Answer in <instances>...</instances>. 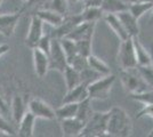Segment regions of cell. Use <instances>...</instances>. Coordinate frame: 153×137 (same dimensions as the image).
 <instances>
[{
    "label": "cell",
    "mask_w": 153,
    "mask_h": 137,
    "mask_svg": "<svg viewBox=\"0 0 153 137\" xmlns=\"http://www.w3.org/2000/svg\"><path fill=\"white\" fill-rule=\"evenodd\" d=\"M133 131V122L128 113L119 106H114L108 111V136L128 137Z\"/></svg>",
    "instance_id": "1"
},
{
    "label": "cell",
    "mask_w": 153,
    "mask_h": 137,
    "mask_svg": "<svg viewBox=\"0 0 153 137\" xmlns=\"http://www.w3.org/2000/svg\"><path fill=\"white\" fill-rule=\"evenodd\" d=\"M120 81L123 89L129 95H134L151 89L143 76L140 74L138 67L135 69H120Z\"/></svg>",
    "instance_id": "2"
},
{
    "label": "cell",
    "mask_w": 153,
    "mask_h": 137,
    "mask_svg": "<svg viewBox=\"0 0 153 137\" xmlns=\"http://www.w3.org/2000/svg\"><path fill=\"white\" fill-rule=\"evenodd\" d=\"M108 112H96L91 114L88 121L85 124L82 130L80 133L81 137H101L108 136Z\"/></svg>",
    "instance_id": "3"
},
{
    "label": "cell",
    "mask_w": 153,
    "mask_h": 137,
    "mask_svg": "<svg viewBox=\"0 0 153 137\" xmlns=\"http://www.w3.org/2000/svg\"><path fill=\"white\" fill-rule=\"evenodd\" d=\"M115 82V76L113 74H108V76H102L101 78L96 79L91 84L88 85V94L89 98L93 99H98V101H104L108 99L110 96L111 89Z\"/></svg>",
    "instance_id": "4"
},
{
    "label": "cell",
    "mask_w": 153,
    "mask_h": 137,
    "mask_svg": "<svg viewBox=\"0 0 153 137\" xmlns=\"http://www.w3.org/2000/svg\"><path fill=\"white\" fill-rule=\"evenodd\" d=\"M117 61H118V64L120 66V69H135V67H137V61H136L133 38H128L126 40L120 41Z\"/></svg>",
    "instance_id": "5"
},
{
    "label": "cell",
    "mask_w": 153,
    "mask_h": 137,
    "mask_svg": "<svg viewBox=\"0 0 153 137\" xmlns=\"http://www.w3.org/2000/svg\"><path fill=\"white\" fill-rule=\"evenodd\" d=\"M48 56H49V67H51V70H56V71L62 73L64 71V69L69 65L66 55H65L63 48H62L59 39H53L51 38V47Z\"/></svg>",
    "instance_id": "6"
},
{
    "label": "cell",
    "mask_w": 153,
    "mask_h": 137,
    "mask_svg": "<svg viewBox=\"0 0 153 137\" xmlns=\"http://www.w3.org/2000/svg\"><path fill=\"white\" fill-rule=\"evenodd\" d=\"M80 23H82L80 13H68L64 16L63 22L57 27H54L53 32L49 34L53 39H62L72 32V30Z\"/></svg>",
    "instance_id": "7"
},
{
    "label": "cell",
    "mask_w": 153,
    "mask_h": 137,
    "mask_svg": "<svg viewBox=\"0 0 153 137\" xmlns=\"http://www.w3.org/2000/svg\"><path fill=\"white\" fill-rule=\"evenodd\" d=\"M27 111L31 112L37 119H46V120H55L56 114L55 110L44 99L34 97L27 102Z\"/></svg>",
    "instance_id": "8"
},
{
    "label": "cell",
    "mask_w": 153,
    "mask_h": 137,
    "mask_svg": "<svg viewBox=\"0 0 153 137\" xmlns=\"http://www.w3.org/2000/svg\"><path fill=\"white\" fill-rule=\"evenodd\" d=\"M44 34H45L44 33V22L40 20L36 14H32L27 36L25 38V45L30 48L37 47L39 40L41 39V37Z\"/></svg>",
    "instance_id": "9"
},
{
    "label": "cell",
    "mask_w": 153,
    "mask_h": 137,
    "mask_svg": "<svg viewBox=\"0 0 153 137\" xmlns=\"http://www.w3.org/2000/svg\"><path fill=\"white\" fill-rule=\"evenodd\" d=\"M96 23H91V22H82L72 30L66 38L72 39L73 41H81V40H93L94 37V32H95ZM65 38V37H64Z\"/></svg>",
    "instance_id": "10"
},
{
    "label": "cell",
    "mask_w": 153,
    "mask_h": 137,
    "mask_svg": "<svg viewBox=\"0 0 153 137\" xmlns=\"http://www.w3.org/2000/svg\"><path fill=\"white\" fill-rule=\"evenodd\" d=\"M32 59H33V66H34L36 74L39 78H44L47 74L48 70H51L49 56L41 49L34 47V48H32Z\"/></svg>",
    "instance_id": "11"
},
{
    "label": "cell",
    "mask_w": 153,
    "mask_h": 137,
    "mask_svg": "<svg viewBox=\"0 0 153 137\" xmlns=\"http://www.w3.org/2000/svg\"><path fill=\"white\" fill-rule=\"evenodd\" d=\"M21 19V13L0 14V34L4 37H12Z\"/></svg>",
    "instance_id": "12"
},
{
    "label": "cell",
    "mask_w": 153,
    "mask_h": 137,
    "mask_svg": "<svg viewBox=\"0 0 153 137\" xmlns=\"http://www.w3.org/2000/svg\"><path fill=\"white\" fill-rule=\"evenodd\" d=\"M59 126H61V130H62L63 136L76 137L80 136V133L82 130L85 124L74 117L59 120Z\"/></svg>",
    "instance_id": "13"
},
{
    "label": "cell",
    "mask_w": 153,
    "mask_h": 137,
    "mask_svg": "<svg viewBox=\"0 0 153 137\" xmlns=\"http://www.w3.org/2000/svg\"><path fill=\"white\" fill-rule=\"evenodd\" d=\"M117 15H118V17L120 19L122 25L126 29V31H127V33L129 34L130 38L137 37V36L140 34L138 20H137L128 9L127 10H123V12H120V13H118Z\"/></svg>",
    "instance_id": "14"
},
{
    "label": "cell",
    "mask_w": 153,
    "mask_h": 137,
    "mask_svg": "<svg viewBox=\"0 0 153 137\" xmlns=\"http://www.w3.org/2000/svg\"><path fill=\"white\" fill-rule=\"evenodd\" d=\"M89 97L88 94V85L81 82L80 85L76 86L70 90L66 91L63 97V103H80Z\"/></svg>",
    "instance_id": "15"
},
{
    "label": "cell",
    "mask_w": 153,
    "mask_h": 137,
    "mask_svg": "<svg viewBox=\"0 0 153 137\" xmlns=\"http://www.w3.org/2000/svg\"><path fill=\"white\" fill-rule=\"evenodd\" d=\"M103 20L106 22V24L111 27V30L115 33V36L119 38L120 41L130 38L129 34L127 33V31H126V29H125L123 25H122L121 21H120V19L118 17L117 14L104 13Z\"/></svg>",
    "instance_id": "16"
},
{
    "label": "cell",
    "mask_w": 153,
    "mask_h": 137,
    "mask_svg": "<svg viewBox=\"0 0 153 137\" xmlns=\"http://www.w3.org/2000/svg\"><path fill=\"white\" fill-rule=\"evenodd\" d=\"M134 41L135 54H136V61L137 66L144 67V66H152V55L147 50L138 39V36L133 38Z\"/></svg>",
    "instance_id": "17"
},
{
    "label": "cell",
    "mask_w": 153,
    "mask_h": 137,
    "mask_svg": "<svg viewBox=\"0 0 153 137\" xmlns=\"http://www.w3.org/2000/svg\"><path fill=\"white\" fill-rule=\"evenodd\" d=\"M37 118L32 114L31 112H26L21 119L19 124V129L16 130L17 136L21 137H32L33 136V130H34V124H36Z\"/></svg>",
    "instance_id": "18"
},
{
    "label": "cell",
    "mask_w": 153,
    "mask_h": 137,
    "mask_svg": "<svg viewBox=\"0 0 153 137\" xmlns=\"http://www.w3.org/2000/svg\"><path fill=\"white\" fill-rule=\"evenodd\" d=\"M34 14L44 23H47L53 27H57L64 20V15L57 13V12H54L51 9H48V8H40L38 10H36Z\"/></svg>",
    "instance_id": "19"
},
{
    "label": "cell",
    "mask_w": 153,
    "mask_h": 137,
    "mask_svg": "<svg viewBox=\"0 0 153 137\" xmlns=\"http://www.w3.org/2000/svg\"><path fill=\"white\" fill-rule=\"evenodd\" d=\"M12 117L16 124H19L23 116L27 112V103L24 101V98L19 95H15L12 99Z\"/></svg>",
    "instance_id": "20"
},
{
    "label": "cell",
    "mask_w": 153,
    "mask_h": 137,
    "mask_svg": "<svg viewBox=\"0 0 153 137\" xmlns=\"http://www.w3.org/2000/svg\"><path fill=\"white\" fill-rule=\"evenodd\" d=\"M129 2L127 0H103L101 8L104 13L118 14L129 8Z\"/></svg>",
    "instance_id": "21"
},
{
    "label": "cell",
    "mask_w": 153,
    "mask_h": 137,
    "mask_svg": "<svg viewBox=\"0 0 153 137\" xmlns=\"http://www.w3.org/2000/svg\"><path fill=\"white\" fill-rule=\"evenodd\" d=\"M81 21L82 22H91V23H97L100 20H103L104 12L101 7L97 6H87L83 7L82 10L80 12Z\"/></svg>",
    "instance_id": "22"
},
{
    "label": "cell",
    "mask_w": 153,
    "mask_h": 137,
    "mask_svg": "<svg viewBox=\"0 0 153 137\" xmlns=\"http://www.w3.org/2000/svg\"><path fill=\"white\" fill-rule=\"evenodd\" d=\"M64 77V81L66 85V89L70 90L72 88H74L76 86L81 84V77H80V72L76 70L74 67H72L71 65H68L64 71L62 72Z\"/></svg>",
    "instance_id": "23"
},
{
    "label": "cell",
    "mask_w": 153,
    "mask_h": 137,
    "mask_svg": "<svg viewBox=\"0 0 153 137\" xmlns=\"http://www.w3.org/2000/svg\"><path fill=\"white\" fill-rule=\"evenodd\" d=\"M87 63L90 69H93L94 71H96L97 73H100L101 76H108L111 73L110 66L100 57H97L95 55L90 54L89 56L87 57Z\"/></svg>",
    "instance_id": "24"
},
{
    "label": "cell",
    "mask_w": 153,
    "mask_h": 137,
    "mask_svg": "<svg viewBox=\"0 0 153 137\" xmlns=\"http://www.w3.org/2000/svg\"><path fill=\"white\" fill-rule=\"evenodd\" d=\"M93 113H94V110H93V106H91V99L88 97L78 104L76 118L79 119L80 121H82L83 124H86Z\"/></svg>",
    "instance_id": "25"
},
{
    "label": "cell",
    "mask_w": 153,
    "mask_h": 137,
    "mask_svg": "<svg viewBox=\"0 0 153 137\" xmlns=\"http://www.w3.org/2000/svg\"><path fill=\"white\" fill-rule=\"evenodd\" d=\"M78 104L79 103H63L62 106L55 110L56 119L62 120V119H69V118H74L78 110Z\"/></svg>",
    "instance_id": "26"
},
{
    "label": "cell",
    "mask_w": 153,
    "mask_h": 137,
    "mask_svg": "<svg viewBox=\"0 0 153 137\" xmlns=\"http://www.w3.org/2000/svg\"><path fill=\"white\" fill-rule=\"evenodd\" d=\"M153 8V1H145V2H136V4H130L128 10L134 15L137 20L146 14L147 12H151Z\"/></svg>",
    "instance_id": "27"
},
{
    "label": "cell",
    "mask_w": 153,
    "mask_h": 137,
    "mask_svg": "<svg viewBox=\"0 0 153 137\" xmlns=\"http://www.w3.org/2000/svg\"><path fill=\"white\" fill-rule=\"evenodd\" d=\"M59 41H61L62 48H63L64 53H65V55H66L68 63H70L71 59H73L76 55L79 54L76 41H73L72 39H69V38H66V37H65V38H62V39H59Z\"/></svg>",
    "instance_id": "28"
},
{
    "label": "cell",
    "mask_w": 153,
    "mask_h": 137,
    "mask_svg": "<svg viewBox=\"0 0 153 137\" xmlns=\"http://www.w3.org/2000/svg\"><path fill=\"white\" fill-rule=\"evenodd\" d=\"M42 8H48L54 12L62 14V15H66L69 13V8H68V4L65 0H48L45 4V6Z\"/></svg>",
    "instance_id": "29"
},
{
    "label": "cell",
    "mask_w": 153,
    "mask_h": 137,
    "mask_svg": "<svg viewBox=\"0 0 153 137\" xmlns=\"http://www.w3.org/2000/svg\"><path fill=\"white\" fill-rule=\"evenodd\" d=\"M130 97L143 103V104H153V89H149L143 93H138V94H134V95H129Z\"/></svg>",
    "instance_id": "30"
},
{
    "label": "cell",
    "mask_w": 153,
    "mask_h": 137,
    "mask_svg": "<svg viewBox=\"0 0 153 137\" xmlns=\"http://www.w3.org/2000/svg\"><path fill=\"white\" fill-rule=\"evenodd\" d=\"M76 44L78 47V52L80 55H82L85 57H88L91 54L93 40H81V41H76Z\"/></svg>",
    "instance_id": "31"
},
{
    "label": "cell",
    "mask_w": 153,
    "mask_h": 137,
    "mask_svg": "<svg viewBox=\"0 0 153 137\" xmlns=\"http://www.w3.org/2000/svg\"><path fill=\"white\" fill-rule=\"evenodd\" d=\"M0 131L4 133L6 136H16L17 133L14 129V127L7 121L5 118L0 114Z\"/></svg>",
    "instance_id": "32"
},
{
    "label": "cell",
    "mask_w": 153,
    "mask_h": 137,
    "mask_svg": "<svg viewBox=\"0 0 153 137\" xmlns=\"http://www.w3.org/2000/svg\"><path fill=\"white\" fill-rule=\"evenodd\" d=\"M137 67L140 70V74L143 76L144 80L146 81L149 87L151 89H153V66H144V67L137 66Z\"/></svg>",
    "instance_id": "33"
},
{
    "label": "cell",
    "mask_w": 153,
    "mask_h": 137,
    "mask_svg": "<svg viewBox=\"0 0 153 137\" xmlns=\"http://www.w3.org/2000/svg\"><path fill=\"white\" fill-rule=\"evenodd\" d=\"M51 34H44L41 37V39L39 40L37 48L41 49L42 52H45L47 55L51 52Z\"/></svg>",
    "instance_id": "34"
},
{
    "label": "cell",
    "mask_w": 153,
    "mask_h": 137,
    "mask_svg": "<svg viewBox=\"0 0 153 137\" xmlns=\"http://www.w3.org/2000/svg\"><path fill=\"white\" fill-rule=\"evenodd\" d=\"M144 117H149L153 120V104H144V106L140 109L137 113V119Z\"/></svg>",
    "instance_id": "35"
},
{
    "label": "cell",
    "mask_w": 153,
    "mask_h": 137,
    "mask_svg": "<svg viewBox=\"0 0 153 137\" xmlns=\"http://www.w3.org/2000/svg\"><path fill=\"white\" fill-rule=\"evenodd\" d=\"M65 1H66V4H68L69 13L71 12V9H72V8H74V7L79 6V5H82L83 6L82 0H65Z\"/></svg>",
    "instance_id": "36"
},
{
    "label": "cell",
    "mask_w": 153,
    "mask_h": 137,
    "mask_svg": "<svg viewBox=\"0 0 153 137\" xmlns=\"http://www.w3.org/2000/svg\"><path fill=\"white\" fill-rule=\"evenodd\" d=\"M102 1H103V0H82L83 7H87V6L101 7V5H102Z\"/></svg>",
    "instance_id": "37"
},
{
    "label": "cell",
    "mask_w": 153,
    "mask_h": 137,
    "mask_svg": "<svg viewBox=\"0 0 153 137\" xmlns=\"http://www.w3.org/2000/svg\"><path fill=\"white\" fill-rule=\"evenodd\" d=\"M9 52V46L6 45V44H2V45H0V57L1 56H4L5 54Z\"/></svg>",
    "instance_id": "38"
},
{
    "label": "cell",
    "mask_w": 153,
    "mask_h": 137,
    "mask_svg": "<svg viewBox=\"0 0 153 137\" xmlns=\"http://www.w3.org/2000/svg\"><path fill=\"white\" fill-rule=\"evenodd\" d=\"M151 12H152V15H151V23L153 24V8H152V10H151Z\"/></svg>",
    "instance_id": "39"
},
{
    "label": "cell",
    "mask_w": 153,
    "mask_h": 137,
    "mask_svg": "<svg viewBox=\"0 0 153 137\" xmlns=\"http://www.w3.org/2000/svg\"><path fill=\"white\" fill-rule=\"evenodd\" d=\"M149 136L153 137V130H151V133H150V134H149Z\"/></svg>",
    "instance_id": "40"
},
{
    "label": "cell",
    "mask_w": 153,
    "mask_h": 137,
    "mask_svg": "<svg viewBox=\"0 0 153 137\" xmlns=\"http://www.w3.org/2000/svg\"><path fill=\"white\" fill-rule=\"evenodd\" d=\"M152 50H153V48H152ZM151 55H152V66H153V52L151 53Z\"/></svg>",
    "instance_id": "41"
},
{
    "label": "cell",
    "mask_w": 153,
    "mask_h": 137,
    "mask_svg": "<svg viewBox=\"0 0 153 137\" xmlns=\"http://www.w3.org/2000/svg\"><path fill=\"white\" fill-rule=\"evenodd\" d=\"M22 1H23V2H25V4H26V2H27V1H30V0H22Z\"/></svg>",
    "instance_id": "42"
},
{
    "label": "cell",
    "mask_w": 153,
    "mask_h": 137,
    "mask_svg": "<svg viewBox=\"0 0 153 137\" xmlns=\"http://www.w3.org/2000/svg\"><path fill=\"white\" fill-rule=\"evenodd\" d=\"M2 1H4V0H0V6H1V4H2Z\"/></svg>",
    "instance_id": "43"
}]
</instances>
